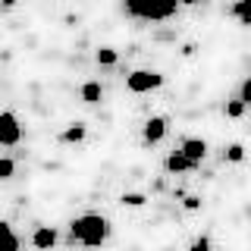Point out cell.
Here are the masks:
<instances>
[{"mask_svg":"<svg viewBox=\"0 0 251 251\" xmlns=\"http://www.w3.org/2000/svg\"><path fill=\"white\" fill-rule=\"evenodd\" d=\"M226 160H229V163H242V160H245V148H242V145H229V148H226Z\"/></svg>","mask_w":251,"mask_h":251,"instance_id":"cell-15","label":"cell"},{"mask_svg":"<svg viewBox=\"0 0 251 251\" xmlns=\"http://www.w3.org/2000/svg\"><path fill=\"white\" fill-rule=\"evenodd\" d=\"M188 251H210V239H207V235H198V239L192 242V248H188Z\"/></svg>","mask_w":251,"mask_h":251,"instance_id":"cell-19","label":"cell"},{"mask_svg":"<svg viewBox=\"0 0 251 251\" xmlns=\"http://www.w3.org/2000/svg\"><path fill=\"white\" fill-rule=\"evenodd\" d=\"M31 245L38 251H50L57 245V229H53V226H38V229L31 232Z\"/></svg>","mask_w":251,"mask_h":251,"instance_id":"cell-5","label":"cell"},{"mask_svg":"<svg viewBox=\"0 0 251 251\" xmlns=\"http://www.w3.org/2000/svg\"><path fill=\"white\" fill-rule=\"evenodd\" d=\"M19 138H22L19 116L10 113V110H3V113H0V145L13 148V145H19Z\"/></svg>","mask_w":251,"mask_h":251,"instance_id":"cell-4","label":"cell"},{"mask_svg":"<svg viewBox=\"0 0 251 251\" xmlns=\"http://www.w3.org/2000/svg\"><path fill=\"white\" fill-rule=\"evenodd\" d=\"M163 167H167V173H188V170L198 167V163H192L182 151H173V154L167 157V163H163Z\"/></svg>","mask_w":251,"mask_h":251,"instance_id":"cell-8","label":"cell"},{"mask_svg":"<svg viewBox=\"0 0 251 251\" xmlns=\"http://www.w3.org/2000/svg\"><path fill=\"white\" fill-rule=\"evenodd\" d=\"M179 151H182L192 163H201L204 157H207V141H204V138H185Z\"/></svg>","mask_w":251,"mask_h":251,"instance_id":"cell-7","label":"cell"},{"mask_svg":"<svg viewBox=\"0 0 251 251\" xmlns=\"http://www.w3.org/2000/svg\"><path fill=\"white\" fill-rule=\"evenodd\" d=\"M160 85H163V75L154 73V69H135V73H129V78H126V88L132 94H148V91L160 88Z\"/></svg>","mask_w":251,"mask_h":251,"instance_id":"cell-3","label":"cell"},{"mask_svg":"<svg viewBox=\"0 0 251 251\" xmlns=\"http://www.w3.org/2000/svg\"><path fill=\"white\" fill-rule=\"evenodd\" d=\"M120 204H123V207H141V204H148V198L141 192H126L120 198Z\"/></svg>","mask_w":251,"mask_h":251,"instance_id":"cell-13","label":"cell"},{"mask_svg":"<svg viewBox=\"0 0 251 251\" xmlns=\"http://www.w3.org/2000/svg\"><path fill=\"white\" fill-rule=\"evenodd\" d=\"M13 173H16V163L10 157H0V179H13Z\"/></svg>","mask_w":251,"mask_h":251,"instance_id":"cell-16","label":"cell"},{"mask_svg":"<svg viewBox=\"0 0 251 251\" xmlns=\"http://www.w3.org/2000/svg\"><path fill=\"white\" fill-rule=\"evenodd\" d=\"M0 3H3V6H16V0H0Z\"/></svg>","mask_w":251,"mask_h":251,"instance_id":"cell-21","label":"cell"},{"mask_svg":"<svg viewBox=\"0 0 251 251\" xmlns=\"http://www.w3.org/2000/svg\"><path fill=\"white\" fill-rule=\"evenodd\" d=\"M229 13H232V19L242 22V25H251V0H235Z\"/></svg>","mask_w":251,"mask_h":251,"instance_id":"cell-11","label":"cell"},{"mask_svg":"<svg viewBox=\"0 0 251 251\" xmlns=\"http://www.w3.org/2000/svg\"><path fill=\"white\" fill-rule=\"evenodd\" d=\"M0 251H19V235L13 232L10 223L0 220Z\"/></svg>","mask_w":251,"mask_h":251,"instance_id":"cell-9","label":"cell"},{"mask_svg":"<svg viewBox=\"0 0 251 251\" xmlns=\"http://www.w3.org/2000/svg\"><path fill=\"white\" fill-rule=\"evenodd\" d=\"M179 0H126V10L135 19H148V22H160L170 19L176 13Z\"/></svg>","mask_w":251,"mask_h":251,"instance_id":"cell-2","label":"cell"},{"mask_svg":"<svg viewBox=\"0 0 251 251\" xmlns=\"http://www.w3.org/2000/svg\"><path fill=\"white\" fill-rule=\"evenodd\" d=\"M69 232H73V239L78 245L98 248V245L107 242L110 223H107V217H100V214H82V217H75L73 223H69Z\"/></svg>","mask_w":251,"mask_h":251,"instance_id":"cell-1","label":"cell"},{"mask_svg":"<svg viewBox=\"0 0 251 251\" xmlns=\"http://www.w3.org/2000/svg\"><path fill=\"white\" fill-rule=\"evenodd\" d=\"M182 207H185V210H198V207H201V198H198V195H188V198L182 201Z\"/></svg>","mask_w":251,"mask_h":251,"instance_id":"cell-20","label":"cell"},{"mask_svg":"<svg viewBox=\"0 0 251 251\" xmlns=\"http://www.w3.org/2000/svg\"><path fill=\"white\" fill-rule=\"evenodd\" d=\"M82 100L85 104H98L100 100V82H85L82 85Z\"/></svg>","mask_w":251,"mask_h":251,"instance_id":"cell-12","label":"cell"},{"mask_svg":"<svg viewBox=\"0 0 251 251\" xmlns=\"http://www.w3.org/2000/svg\"><path fill=\"white\" fill-rule=\"evenodd\" d=\"M179 3H188V6H192V3H198V0H179Z\"/></svg>","mask_w":251,"mask_h":251,"instance_id":"cell-22","label":"cell"},{"mask_svg":"<svg viewBox=\"0 0 251 251\" xmlns=\"http://www.w3.org/2000/svg\"><path fill=\"white\" fill-rule=\"evenodd\" d=\"M141 135H145V141L157 145V141L167 135V116H151V120L145 123V129H141Z\"/></svg>","mask_w":251,"mask_h":251,"instance_id":"cell-6","label":"cell"},{"mask_svg":"<svg viewBox=\"0 0 251 251\" xmlns=\"http://www.w3.org/2000/svg\"><path fill=\"white\" fill-rule=\"evenodd\" d=\"M85 135H88V126H85V123H73L69 129L60 132V141H63V145H75V141H82Z\"/></svg>","mask_w":251,"mask_h":251,"instance_id":"cell-10","label":"cell"},{"mask_svg":"<svg viewBox=\"0 0 251 251\" xmlns=\"http://www.w3.org/2000/svg\"><path fill=\"white\" fill-rule=\"evenodd\" d=\"M239 100L245 107H251V75L245 78V82H242V91H239Z\"/></svg>","mask_w":251,"mask_h":251,"instance_id":"cell-18","label":"cell"},{"mask_svg":"<svg viewBox=\"0 0 251 251\" xmlns=\"http://www.w3.org/2000/svg\"><path fill=\"white\" fill-rule=\"evenodd\" d=\"M242 113H245V104H242L239 98H235V100H229V104H226V116H232V120H239Z\"/></svg>","mask_w":251,"mask_h":251,"instance_id":"cell-17","label":"cell"},{"mask_svg":"<svg viewBox=\"0 0 251 251\" xmlns=\"http://www.w3.org/2000/svg\"><path fill=\"white\" fill-rule=\"evenodd\" d=\"M94 60H98L100 66H113V63H116V50H113V47H100V50L94 53Z\"/></svg>","mask_w":251,"mask_h":251,"instance_id":"cell-14","label":"cell"}]
</instances>
